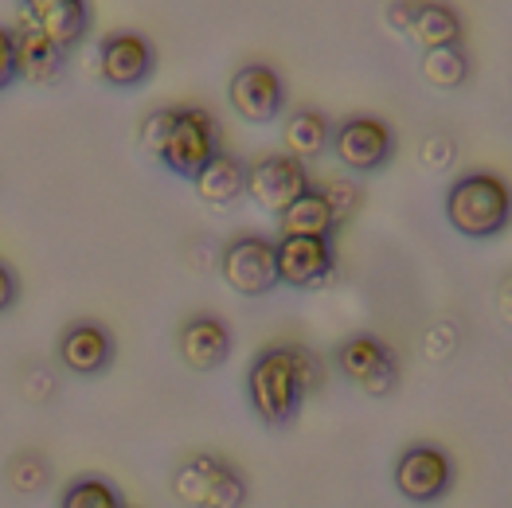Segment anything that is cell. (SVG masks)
<instances>
[{
  "label": "cell",
  "mask_w": 512,
  "mask_h": 508,
  "mask_svg": "<svg viewBox=\"0 0 512 508\" xmlns=\"http://www.w3.org/2000/svg\"><path fill=\"white\" fill-rule=\"evenodd\" d=\"M321 368L317 356L301 344H270L251 360L247 372V399L262 426H290L301 415L309 391H317Z\"/></svg>",
  "instance_id": "6da1fadb"
},
{
  "label": "cell",
  "mask_w": 512,
  "mask_h": 508,
  "mask_svg": "<svg viewBox=\"0 0 512 508\" xmlns=\"http://www.w3.org/2000/svg\"><path fill=\"white\" fill-rule=\"evenodd\" d=\"M442 212L466 239H497L512 223V188L497 172H466L446 188Z\"/></svg>",
  "instance_id": "7a4b0ae2"
},
{
  "label": "cell",
  "mask_w": 512,
  "mask_h": 508,
  "mask_svg": "<svg viewBox=\"0 0 512 508\" xmlns=\"http://www.w3.org/2000/svg\"><path fill=\"white\" fill-rule=\"evenodd\" d=\"M169 489L176 505L184 508H243L247 505V477L239 466L219 458L212 450L188 454L180 466L172 469Z\"/></svg>",
  "instance_id": "3957f363"
},
{
  "label": "cell",
  "mask_w": 512,
  "mask_h": 508,
  "mask_svg": "<svg viewBox=\"0 0 512 508\" xmlns=\"http://www.w3.org/2000/svg\"><path fill=\"white\" fill-rule=\"evenodd\" d=\"M219 153L223 149H219V126H215V118L208 110H200V106H184L172 118V129L169 137H165V149H161L157 161L172 176H180V180H196Z\"/></svg>",
  "instance_id": "277c9868"
},
{
  "label": "cell",
  "mask_w": 512,
  "mask_h": 508,
  "mask_svg": "<svg viewBox=\"0 0 512 508\" xmlns=\"http://www.w3.org/2000/svg\"><path fill=\"white\" fill-rule=\"evenodd\" d=\"M391 485L411 505H438L454 489V462L434 442H411L391 466Z\"/></svg>",
  "instance_id": "5b68a950"
},
{
  "label": "cell",
  "mask_w": 512,
  "mask_h": 508,
  "mask_svg": "<svg viewBox=\"0 0 512 508\" xmlns=\"http://www.w3.org/2000/svg\"><path fill=\"white\" fill-rule=\"evenodd\" d=\"M223 282L243 297H266L278 286V254L266 235H235L219 254Z\"/></svg>",
  "instance_id": "8992f818"
},
{
  "label": "cell",
  "mask_w": 512,
  "mask_h": 508,
  "mask_svg": "<svg viewBox=\"0 0 512 508\" xmlns=\"http://www.w3.org/2000/svg\"><path fill=\"white\" fill-rule=\"evenodd\" d=\"M329 153L348 172H380L395 157V129L380 118H372V114L344 118L341 126H333Z\"/></svg>",
  "instance_id": "52a82bcc"
},
{
  "label": "cell",
  "mask_w": 512,
  "mask_h": 508,
  "mask_svg": "<svg viewBox=\"0 0 512 508\" xmlns=\"http://www.w3.org/2000/svg\"><path fill=\"white\" fill-rule=\"evenodd\" d=\"M333 360H337V372H341L344 380L356 383L372 399L391 395L395 383H399L395 352L380 337H372V333H356V337L341 340L337 352H333Z\"/></svg>",
  "instance_id": "ba28073f"
},
{
  "label": "cell",
  "mask_w": 512,
  "mask_h": 508,
  "mask_svg": "<svg viewBox=\"0 0 512 508\" xmlns=\"http://www.w3.org/2000/svg\"><path fill=\"white\" fill-rule=\"evenodd\" d=\"M309 188V169L290 153H270L247 169V196L270 215H282Z\"/></svg>",
  "instance_id": "9c48e42d"
},
{
  "label": "cell",
  "mask_w": 512,
  "mask_h": 508,
  "mask_svg": "<svg viewBox=\"0 0 512 508\" xmlns=\"http://www.w3.org/2000/svg\"><path fill=\"white\" fill-rule=\"evenodd\" d=\"M227 98L231 110L247 122V126H266L286 110V83L274 67L266 63H247L231 75L227 83Z\"/></svg>",
  "instance_id": "30bf717a"
},
{
  "label": "cell",
  "mask_w": 512,
  "mask_h": 508,
  "mask_svg": "<svg viewBox=\"0 0 512 508\" xmlns=\"http://www.w3.org/2000/svg\"><path fill=\"white\" fill-rule=\"evenodd\" d=\"M274 254H278V286H290V290H313V286H321L333 274V266H337L333 239L282 235L274 243Z\"/></svg>",
  "instance_id": "8fae6325"
},
{
  "label": "cell",
  "mask_w": 512,
  "mask_h": 508,
  "mask_svg": "<svg viewBox=\"0 0 512 508\" xmlns=\"http://www.w3.org/2000/svg\"><path fill=\"white\" fill-rule=\"evenodd\" d=\"M114 352H118V344L110 337V329L98 325V321H71L63 329V337H59V348H55L59 364L71 376H83V380H94V376L110 372Z\"/></svg>",
  "instance_id": "7c38bea8"
},
{
  "label": "cell",
  "mask_w": 512,
  "mask_h": 508,
  "mask_svg": "<svg viewBox=\"0 0 512 508\" xmlns=\"http://www.w3.org/2000/svg\"><path fill=\"white\" fill-rule=\"evenodd\" d=\"M153 67H157V51L137 32H114L98 47V75L118 90L141 86L153 75Z\"/></svg>",
  "instance_id": "4fadbf2b"
},
{
  "label": "cell",
  "mask_w": 512,
  "mask_h": 508,
  "mask_svg": "<svg viewBox=\"0 0 512 508\" xmlns=\"http://www.w3.org/2000/svg\"><path fill=\"white\" fill-rule=\"evenodd\" d=\"M231 329L212 317V313H192L180 329H176V352H180V360L192 368V372H215V368H223L227 364V356H231Z\"/></svg>",
  "instance_id": "5bb4252c"
},
{
  "label": "cell",
  "mask_w": 512,
  "mask_h": 508,
  "mask_svg": "<svg viewBox=\"0 0 512 508\" xmlns=\"http://www.w3.org/2000/svg\"><path fill=\"white\" fill-rule=\"evenodd\" d=\"M12 36H16V67H20V79L24 83L51 86L63 79L67 51L55 40H47L28 16H20V24L12 28Z\"/></svg>",
  "instance_id": "9a60e30c"
},
{
  "label": "cell",
  "mask_w": 512,
  "mask_h": 508,
  "mask_svg": "<svg viewBox=\"0 0 512 508\" xmlns=\"http://www.w3.org/2000/svg\"><path fill=\"white\" fill-rule=\"evenodd\" d=\"M20 8L43 36L55 40L63 51L79 47L90 32V4L86 0H20Z\"/></svg>",
  "instance_id": "2e32d148"
},
{
  "label": "cell",
  "mask_w": 512,
  "mask_h": 508,
  "mask_svg": "<svg viewBox=\"0 0 512 508\" xmlns=\"http://www.w3.org/2000/svg\"><path fill=\"white\" fill-rule=\"evenodd\" d=\"M247 169H251V165H247L243 157L219 153L192 184H196V192H200L204 204H212V208H231L235 200L247 196Z\"/></svg>",
  "instance_id": "e0dca14e"
},
{
  "label": "cell",
  "mask_w": 512,
  "mask_h": 508,
  "mask_svg": "<svg viewBox=\"0 0 512 508\" xmlns=\"http://www.w3.org/2000/svg\"><path fill=\"white\" fill-rule=\"evenodd\" d=\"M407 40L419 43L423 51L446 47V43H462V16L442 0H419L415 4V20L407 28Z\"/></svg>",
  "instance_id": "ac0fdd59"
},
{
  "label": "cell",
  "mask_w": 512,
  "mask_h": 508,
  "mask_svg": "<svg viewBox=\"0 0 512 508\" xmlns=\"http://www.w3.org/2000/svg\"><path fill=\"white\" fill-rule=\"evenodd\" d=\"M278 227H282V235H309V239H333L337 235V215L329 208V200L317 192V188H309L301 200H294L286 212L278 215Z\"/></svg>",
  "instance_id": "d6986e66"
},
{
  "label": "cell",
  "mask_w": 512,
  "mask_h": 508,
  "mask_svg": "<svg viewBox=\"0 0 512 508\" xmlns=\"http://www.w3.org/2000/svg\"><path fill=\"white\" fill-rule=\"evenodd\" d=\"M282 141H286V153L305 161H317L321 153H329V141H333V126L325 114L317 110H294L282 126Z\"/></svg>",
  "instance_id": "ffe728a7"
},
{
  "label": "cell",
  "mask_w": 512,
  "mask_h": 508,
  "mask_svg": "<svg viewBox=\"0 0 512 508\" xmlns=\"http://www.w3.org/2000/svg\"><path fill=\"white\" fill-rule=\"evenodd\" d=\"M423 79L434 90H458L470 79V55L462 43H446V47H430L423 51Z\"/></svg>",
  "instance_id": "44dd1931"
},
{
  "label": "cell",
  "mask_w": 512,
  "mask_h": 508,
  "mask_svg": "<svg viewBox=\"0 0 512 508\" xmlns=\"http://www.w3.org/2000/svg\"><path fill=\"white\" fill-rule=\"evenodd\" d=\"M59 508H129V505L126 497H122V489L110 477L83 473V477H75V481L63 485Z\"/></svg>",
  "instance_id": "7402d4cb"
},
{
  "label": "cell",
  "mask_w": 512,
  "mask_h": 508,
  "mask_svg": "<svg viewBox=\"0 0 512 508\" xmlns=\"http://www.w3.org/2000/svg\"><path fill=\"white\" fill-rule=\"evenodd\" d=\"M8 481L16 493H40L47 485V462L40 454H20L8 462Z\"/></svg>",
  "instance_id": "603a6c76"
},
{
  "label": "cell",
  "mask_w": 512,
  "mask_h": 508,
  "mask_svg": "<svg viewBox=\"0 0 512 508\" xmlns=\"http://www.w3.org/2000/svg\"><path fill=\"white\" fill-rule=\"evenodd\" d=\"M172 118H176V110H169V106L145 114V122H141V145H145L149 157H161L165 137H169V129H172Z\"/></svg>",
  "instance_id": "cb8c5ba5"
},
{
  "label": "cell",
  "mask_w": 512,
  "mask_h": 508,
  "mask_svg": "<svg viewBox=\"0 0 512 508\" xmlns=\"http://www.w3.org/2000/svg\"><path fill=\"white\" fill-rule=\"evenodd\" d=\"M321 196L329 200V208L337 215V223H344L348 215L360 208V188L352 184V180H329L325 188H321Z\"/></svg>",
  "instance_id": "d4e9b609"
},
{
  "label": "cell",
  "mask_w": 512,
  "mask_h": 508,
  "mask_svg": "<svg viewBox=\"0 0 512 508\" xmlns=\"http://www.w3.org/2000/svg\"><path fill=\"white\" fill-rule=\"evenodd\" d=\"M16 83H20V67H16V36H12V28L0 24V94Z\"/></svg>",
  "instance_id": "484cf974"
},
{
  "label": "cell",
  "mask_w": 512,
  "mask_h": 508,
  "mask_svg": "<svg viewBox=\"0 0 512 508\" xmlns=\"http://www.w3.org/2000/svg\"><path fill=\"white\" fill-rule=\"evenodd\" d=\"M20 301V278L8 262H0V313H8Z\"/></svg>",
  "instance_id": "4316f807"
},
{
  "label": "cell",
  "mask_w": 512,
  "mask_h": 508,
  "mask_svg": "<svg viewBox=\"0 0 512 508\" xmlns=\"http://www.w3.org/2000/svg\"><path fill=\"white\" fill-rule=\"evenodd\" d=\"M415 4H419V0H395V4L387 8V24L407 36V28H411V20H415Z\"/></svg>",
  "instance_id": "83f0119b"
},
{
  "label": "cell",
  "mask_w": 512,
  "mask_h": 508,
  "mask_svg": "<svg viewBox=\"0 0 512 508\" xmlns=\"http://www.w3.org/2000/svg\"><path fill=\"white\" fill-rule=\"evenodd\" d=\"M497 309H501L505 321H512V274L497 286Z\"/></svg>",
  "instance_id": "f1b7e54d"
}]
</instances>
